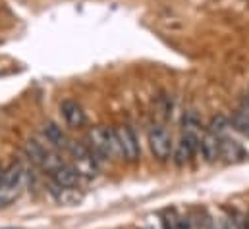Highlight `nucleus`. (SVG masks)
<instances>
[{"label":"nucleus","instance_id":"1","mask_svg":"<svg viewBox=\"0 0 249 229\" xmlns=\"http://www.w3.org/2000/svg\"><path fill=\"white\" fill-rule=\"evenodd\" d=\"M87 148L91 150V154L99 164H103L105 160H122V152L114 129L103 125L93 127L87 133Z\"/></svg>","mask_w":249,"mask_h":229},{"label":"nucleus","instance_id":"2","mask_svg":"<svg viewBox=\"0 0 249 229\" xmlns=\"http://www.w3.org/2000/svg\"><path fill=\"white\" fill-rule=\"evenodd\" d=\"M71 156V168L77 172L79 177H85V179H93L97 177L99 173V162L95 160V156L91 154V150L87 148L85 143H79V141H70L68 148H66Z\"/></svg>","mask_w":249,"mask_h":229},{"label":"nucleus","instance_id":"3","mask_svg":"<svg viewBox=\"0 0 249 229\" xmlns=\"http://www.w3.org/2000/svg\"><path fill=\"white\" fill-rule=\"evenodd\" d=\"M25 154H27L31 164H35L37 168H41L47 173H53L56 168H60L64 164L58 158V154L54 152V148H51L49 145H45L37 139H29L25 143Z\"/></svg>","mask_w":249,"mask_h":229},{"label":"nucleus","instance_id":"4","mask_svg":"<svg viewBox=\"0 0 249 229\" xmlns=\"http://www.w3.org/2000/svg\"><path fill=\"white\" fill-rule=\"evenodd\" d=\"M25 179H27V173L19 162H14L4 170L2 181H0V206L12 202L21 193V189L25 187Z\"/></svg>","mask_w":249,"mask_h":229},{"label":"nucleus","instance_id":"5","mask_svg":"<svg viewBox=\"0 0 249 229\" xmlns=\"http://www.w3.org/2000/svg\"><path fill=\"white\" fill-rule=\"evenodd\" d=\"M149 148L153 152V156L159 162H164L170 158L174 147H172V139L168 135V131L162 125H151L149 127Z\"/></svg>","mask_w":249,"mask_h":229},{"label":"nucleus","instance_id":"6","mask_svg":"<svg viewBox=\"0 0 249 229\" xmlns=\"http://www.w3.org/2000/svg\"><path fill=\"white\" fill-rule=\"evenodd\" d=\"M116 131V139L120 145V152H122V160L135 164L141 156V148H139V141L133 133V129L129 125H120L114 129Z\"/></svg>","mask_w":249,"mask_h":229},{"label":"nucleus","instance_id":"7","mask_svg":"<svg viewBox=\"0 0 249 229\" xmlns=\"http://www.w3.org/2000/svg\"><path fill=\"white\" fill-rule=\"evenodd\" d=\"M199 150L207 164H214L216 160H220V137L214 135L213 131L205 129L203 137L199 141Z\"/></svg>","mask_w":249,"mask_h":229},{"label":"nucleus","instance_id":"8","mask_svg":"<svg viewBox=\"0 0 249 229\" xmlns=\"http://www.w3.org/2000/svg\"><path fill=\"white\" fill-rule=\"evenodd\" d=\"M41 133H43V139L47 141V145H49L51 148H54V150H60V148L66 150L68 145H70L68 135L62 131V127L56 125L54 121H47V123H43Z\"/></svg>","mask_w":249,"mask_h":229},{"label":"nucleus","instance_id":"9","mask_svg":"<svg viewBox=\"0 0 249 229\" xmlns=\"http://www.w3.org/2000/svg\"><path fill=\"white\" fill-rule=\"evenodd\" d=\"M60 114H62L64 121H66L70 127H73V129L83 127L85 121H87L83 108H81L75 100H71V98H66V100L60 102Z\"/></svg>","mask_w":249,"mask_h":229},{"label":"nucleus","instance_id":"10","mask_svg":"<svg viewBox=\"0 0 249 229\" xmlns=\"http://www.w3.org/2000/svg\"><path fill=\"white\" fill-rule=\"evenodd\" d=\"M197 148H199V141H197V139H191V137L182 135V137H180V143H178L176 148H174V162H176V166L182 168V166L189 164V162L193 160Z\"/></svg>","mask_w":249,"mask_h":229},{"label":"nucleus","instance_id":"11","mask_svg":"<svg viewBox=\"0 0 249 229\" xmlns=\"http://www.w3.org/2000/svg\"><path fill=\"white\" fill-rule=\"evenodd\" d=\"M220 158L226 162H242L248 158V152L234 139L220 137Z\"/></svg>","mask_w":249,"mask_h":229},{"label":"nucleus","instance_id":"12","mask_svg":"<svg viewBox=\"0 0 249 229\" xmlns=\"http://www.w3.org/2000/svg\"><path fill=\"white\" fill-rule=\"evenodd\" d=\"M51 177H53V185H56V187H66V189H73V187H77V183H79V175L77 172L70 166V164H62L60 168H56L54 172L51 173Z\"/></svg>","mask_w":249,"mask_h":229},{"label":"nucleus","instance_id":"13","mask_svg":"<svg viewBox=\"0 0 249 229\" xmlns=\"http://www.w3.org/2000/svg\"><path fill=\"white\" fill-rule=\"evenodd\" d=\"M53 195H54V198L60 202V204H77L79 200H81V195L77 193V189L73 187V189H66V187H56V185H53Z\"/></svg>","mask_w":249,"mask_h":229},{"label":"nucleus","instance_id":"14","mask_svg":"<svg viewBox=\"0 0 249 229\" xmlns=\"http://www.w3.org/2000/svg\"><path fill=\"white\" fill-rule=\"evenodd\" d=\"M232 123H234L242 133L249 135V104L248 102H244V104L234 112V115H232Z\"/></svg>","mask_w":249,"mask_h":229},{"label":"nucleus","instance_id":"15","mask_svg":"<svg viewBox=\"0 0 249 229\" xmlns=\"http://www.w3.org/2000/svg\"><path fill=\"white\" fill-rule=\"evenodd\" d=\"M176 229H197V222L189 216H182L180 220H176Z\"/></svg>","mask_w":249,"mask_h":229},{"label":"nucleus","instance_id":"16","mask_svg":"<svg viewBox=\"0 0 249 229\" xmlns=\"http://www.w3.org/2000/svg\"><path fill=\"white\" fill-rule=\"evenodd\" d=\"M224 229H240V226H238V222H236V220L226 218V220H224Z\"/></svg>","mask_w":249,"mask_h":229},{"label":"nucleus","instance_id":"17","mask_svg":"<svg viewBox=\"0 0 249 229\" xmlns=\"http://www.w3.org/2000/svg\"><path fill=\"white\" fill-rule=\"evenodd\" d=\"M162 229H176V222H172L170 218H164L162 220Z\"/></svg>","mask_w":249,"mask_h":229},{"label":"nucleus","instance_id":"18","mask_svg":"<svg viewBox=\"0 0 249 229\" xmlns=\"http://www.w3.org/2000/svg\"><path fill=\"white\" fill-rule=\"evenodd\" d=\"M2 175H4V168L0 166V181H2Z\"/></svg>","mask_w":249,"mask_h":229}]
</instances>
